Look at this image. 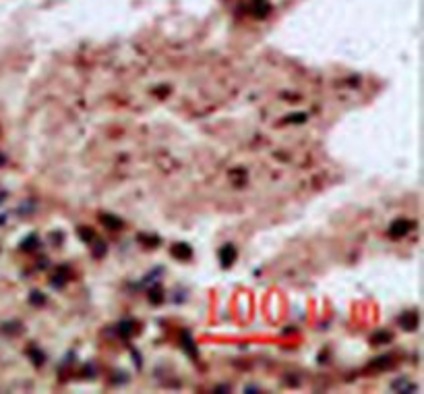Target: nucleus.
<instances>
[{
  "label": "nucleus",
  "mask_w": 424,
  "mask_h": 394,
  "mask_svg": "<svg viewBox=\"0 0 424 394\" xmlns=\"http://www.w3.org/2000/svg\"><path fill=\"white\" fill-rule=\"evenodd\" d=\"M408 228H410V222L408 220H396L393 224H391L389 233H391L393 237H401V235H406V233H408Z\"/></svg>",
  "instance_id": "f03ea898"
},
{
  "label": "nucleus",
  "mask_w": 424,
  "mask_h": 394,
  "mask_svg": "<svg viewBox=\"0 0 424 394\" xmlns=\"http://www.w3.org/2000/svg\"><path fill=\"white\" fill-rule=\"evenodd\" d=\"M172 253H174V257H178V260H189L190 255H192V251H190V247L187 245V243H178V245H174Z\"/></svg>",
  "instance_id": "7ed1b4c3"
},
{
  "label": "nucleus",
  "mask_w": 424,
  "mask_h": 394,
  "mask_svg": "<svg viewBox=\"0 0 424 394\" xmlns=\"http://www.w3.org/2000/svg\"><path fill=\"white\" fill-rule=\"evenodd\" d=\"M104 222H106L108 226H112V228H120V226H122V222L114 220V216H104Z\"/></svg>",
  "instance_id": "39448f33"
},
{
  "label": "nucleus",
  "mask_w": 424,
  "mask_h": 394,
  "mask_svg": "<svg viewBox=\"0 0 424 394\" xmlns=\"http://www.w3.org/2000/svg\"><path fill=\"white\" fill-rule=\"evenodd\" d=\"M219 257H222V264H224V268H228V266H232L236 260V251L232 245H226L222 247V251H219Z\"/></svg>",
  "instance_id": "f257e3e1"
},
{
  "label": "nucleus",
  "mask_w": 424,
  "mask_h": 394,
  "mask_svg": "<svg viewBox=\"0 0 424 394\" xmlns=\"http://www.w3.org/2000/svg\"><path fill=\"white\" fill-rule=\"evenodd\" d=\"M401 326H403V328H408V330H416L418 320H416V316H414V314H410V316H401Z\"/></svg>",
  "instance_id": "20e7f679"
},
{
  "label": "nucleus",
  "mask_w": 424,
  "mask_h": 394,
  "mask_svg": "<svg viewBox=\"0 0 424 394\" xmlns=\"http://www.w3.org/2000/svg\"><path fill=\"white\" fill-rule=\"evenodd\" d=\"M387 341H391L387 332H379V336H375V343H387Z\"/></svg>",
  "instance_id": "423d86ee"
}]
</instances>
